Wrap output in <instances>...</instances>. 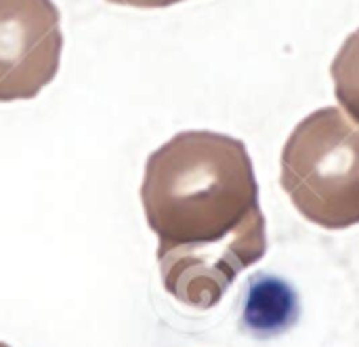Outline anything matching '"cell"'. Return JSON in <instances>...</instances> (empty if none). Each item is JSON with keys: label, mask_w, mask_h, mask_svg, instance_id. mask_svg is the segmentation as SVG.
I'll return each mask as SVG.
<instances>
[{"label": "cell", "mask_w": 359, "mask_h": 347, "mask_svg": "<svg viewBox=\"0 0 359 347\" xmlns=\"http://www.w3.org/2000/svg\"><path fill=\"white\" fill-rule=\"evenodd\" d=\"M141 204L158 236L162 284L187 308H215L267 253L255 166L236 137L177 133L147 158Z\"/></svg>", "instance_id": "obj_1"}, {"label": "cell", "mask_w": 359, "mask_h": 347, "mask_svg": "<svg viewBox=\"0 0 359 347\" xmlns=\"http://www.w3.org/2000/svg\"><path fill=\"white\" fill-rule=\"evenodd\" d=\"M280 183L307 221L324 230L359 225V124L341 107L311 112L282 150Z\"/></svg>", "instance_id": "obj_2"}, {"label": "cell", "mask_w": 359, "mask_h": 347, "mask_svg": "<svg viewBox=\"0 0 359 347\" xmlns=\"http://www.w3.org/2000/svg\"><path fill=\"white\" fill-rule=\"evenodd\" d=\"M61 51L53 0H0V103L34 99L55 80Z\"/></svg>", "instance_id": "obj_3"}, {"label": "cell", "mask_w": 359, "mask_h": 347, "mask_svg": "<svg viewBox=\"0 0 359 347\" xmlns=\"http://www.w3.org/2000/svg\"><path fill=\"white\" fill-rule=\"evenodd\" d=\"M330 76L334 82V95L343 112L359 124V27L339 48Z\"/></svg>", "instance_id": "obj_4"}, {"label": "cell", "mask_w": 359, "mask_h": 347, "mask_svg": "<svg viewBox=\"0 0 359 347\" xmlns=\"http://www.w3.org/2000/svg\"><path fill=\"white\" fill-rule=\"evenodd\" d=\"M111 4H122V6H133V8H166L177 2L185 0H107Z\"/></svg>", "instance_id": "obj_5"}, {"label": "cell", "mask_w": 359, "mask_h": 347, "mask_svg": "<svg viewBox=\"0 0 359 347\" xmlns=\"http://www.w3.org/2000/svg\"><path fill=\"white\" fill-rule=\"evenodd\" d=\"M0 347H11V346H6V343H2V341H0Z\"/></svg>", "instance_id": "obj_6"}]
</instances>
